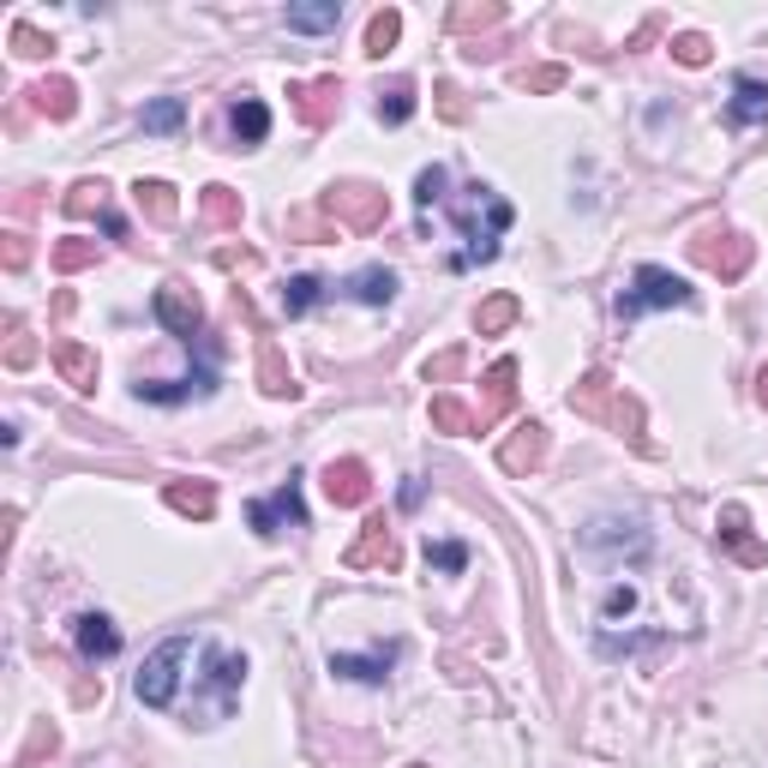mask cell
<instances>
[{
	"mask_svg": "<svg viewBox=\"0 0 768 768\" xmlns=\"http://www.w3.org/2000/svg\"><path fill=\"white\" fill-rule=\"evenodd\" d=\"M408 768H421V762H408Z\"/></svg>",
	"mask_w": 768,
	"mask_h": 768,
	"instance_id": "f5cc1de1",
	"label": "cell"
},
{
	"mask_svg": "<svg viewBox=\"0 0 768 768\" xmlns=\"http://www.w3.org/2000/svg\"><path fill=\"white\" fill-rule=\"evenodd\" d=\"M246 523L259 528L264 540H276L283 528H306V498H301V475H289L271 498H253L246 505Z\"/></svg>",
	"mask_w": 768,
	"mask_h": 768,
	"instance_id": "8992f818",
	"label": "cell"
},
{
	"mask_svg": "<svg viewBox=\"0 0 768 768\" xmlns=\"http://www.w3.org/2000/svg\"><path fill=\"white\" fill-rule=\"evenodd\" d=\"M600 426H613L618 438H630L637 451H648V438H643V403L625 391V384L613 391V403H607V415H600Z\"/></svg>",
	"mask_w": 768,
	"mask_h": 768,
	"instance_id": "603a6c76",
	"label": "cell"
},
{
	"mask_svg": "<svg viewBox=\"0 0 768 768\" xmlns=\"http://www.w3.org/2000/svg\"><path fill=\"white\" fill-rule=\"evenodd\" d=\"M7 42H12V54H19V61H42V54H54V37H42L37 24H12Z\"/></svg>",
	"mask_w": 768,
	"mask_h": 768,
	"instance_id": "74e56055",
	"label": "cell"
},
{
	"mask_svg": "<svg viewBox=\"0 0 768 768\" xmlns=\"http://www.w3.org/2000/svg\"><path fill=\"white\" fill-rule=\"evenodd\" d=\"M343 565L348 570H396V565H403V546H396V535H391L384 516H366L361 535H354V546L343 553Z\"/></svg>",
	"mask_w": 768,
	"mask_h": 768,
	"instance_id": "9c48e42d",
	"label": "cell"
},
{
	"mask_svg": "<svg viewBox=\"0 0 768 768\" xmlns=\"http://www.w3.org/2000/svg\"><path fill=\"white\" fill-rule=\"evenodd\" d=\"M433 97H438V114H445V121H463V114H468V102H463V91H456L451 79H438Z\"/></svg>",
	"mask_w": 768,
	"mask_h": 768,
	"instance_id": "7dc6e473",
	"label": "cell"
},
{
	"mask_svg": "<svg viewBox=\"0 0 768 768\" xmlns=\"http://www.w3.org/2000/svg\"><path fill=\"white\" fill-rule=\"evenodd\" d=\"M540 463H546V426H540V421H523V426H516V433L505 438V445H498V468H505V475H516V481H528Z\"/></svg>",
	"mask_w": 768,
	"mask_h": 768,
	"instance_id": "7c38bea8",
	"label": "cell"
},
{
	"mask_svg": "<svg viewBox=\"0 0 768 768\" xmlns=\"http://www.w3.org/2000/svg\"><path fill=\"white\" fill-rule=\"evenodd\" d=\"M690 301H697V294H690L685 276H673L667 264H637L630 289H618L613 313H618V324H630V319L655 313V306H690Z\"/></svg>",
	"mask_w": 768,
	"mask_h": 768,
	"instance_id": "3957f363",
	"label": "cell"
},
{
	"mask_svg": "<svg viewBox=\"0 0 768 768\" xmlns=\"http://www.w3.org/2000/svg\"><path fill=\"white\" fill-rule=\"evenodd\" d=\"M445 186H451V169L445 162H433V169L415 174V204L421 211H433V204H445Z\"/></svg>",
	"mask_w": 768,
	"mask_h": 768,
	"instance_id": "f35d334b",
	"label": "cell"
},
{
	"mask_svg": "<svg viewBox=\"0 0 768 768\" xmlns=\"http://www.w3.org/2000/svg\"><path fill=\"white\" fill-rule=\"evenodd\" d=\"M162 498H169V511H181V516H192V523H211L216 516V481H169L162 486Z\"/></svg>",
	"mask_w": 768,
	"mask_h": 768,
	"instance_id": "d6986e66",
	"label": "cell"
},
{
	"mask_svg": "<svg viewBox=\"0 0 768 768\" xmlns=\"http://www.w3.org/2000/svg\"><path fill=\"white\" fill-rule=\"evenodd\" d=\"M229 132H234V144H241V151H253V144H264L271 139V109H264L259 97H234L229 102Z\"/></svg>",
	"mask_w": 768,
	"mask_h": 768,
	"instance_id": "ac0fdd59",
	"label": "cell"
},
{
	"mask_svg": "<svg viewBox=\"0 0 768 768\" xmlns=\"http://www.w3.org/2000/svg\"><path fill=\"white\" fill-rule=\"evenodd\" d=\"M516 319H523V301H516V294H486V301L475 306V331L481 336H505Z\"/></svg>",
	"mask_w": 768,
	"mask_h": 768,
	"instance_id": "4316f807",
	"label": "cell"
},
{
	"mask_svg": "<svg viewBox=\"0 0 768 768\" xmlns=\"http://www.w3.org/2000/svg\"><path fill=\"white\" fill-rule=\"evenodd\" d=\"M727 127H768V79L738 72V79H732V102H727Z\"/></svg>",
	"mask_w": 768,
	"mask_h": 768,
	"instance_id": "9a60e30c",
	"label": "cell"
},
{
	"mask_svg": "<svg viewBox=\"0 0 768 768\" xmlns=\"http://www.w3.org/2000/svg\"><path fill=\"white\" fill-rule=\"evenodd\" d=\"M426 415H433V426H438V433H451V438H475L481 433V415H475V408H463L456 396H433Z\"/></svg>",
	"mask_w": 768,
	"mask_h": 768,
	"instance_id": "83f0119b",
	"label": "cell"
},
{
	"mask_svg": "<svg viewBox=\"0 0 768 768\" xmlns=\"http://www.w3.org/2000/svg\"><path fill=\"white\" fill-rule=\"evenodd\" d=\"M757 403L768 408V366H762V373H757Z\"/></svg>",
	"mask_w": 768,
	"mask_h": 768,
	"instance_id": "816d5d0a",
	"label": "cell"
},
{
	"mask_svg": "<svg viewBox=\"0 0 768 768\" xmlns=\"http://www.w3.org/2000/svg\"><path fill=\"white\" fill-rule=\"evenodd\" d=\"M613 391H618L613 373H607V366H595V373H583V378H576L570 408H576L583 421H600V415H607V403H613Z\"/></svg>",
	"mask_w": 768,
	"mask_h": 768,
	"instance_id": "7402d4cb",
	"label": "cell"
},
{
	"mask_svg": "<svg viewBox=\"0 0 768 768\" xmlns=\"http://www.w3.org/2000/svg\"><path fill=\"white\" fill-rule=\"evenodd\" d=\"M102 234H109V241H121V234H127V216L109 211V216H102Z\"/></svg>",
	"mask_w": 768,
	"mask_h": 768,
	"instance_id": "f907efd6",
	"label": "cell"
},
{
	"mask_svg": "<svg viewBox=\"0 0 768 768\" xmlns=\"http://www.w3.org/2000/svg\"><path fill=\"white\" fill-rule=\"evenodd\" d=\"M336 24H343V0H319V7H289V31L319 37V31H336Z\"/></svg>",
	"mask_w": 768,
	"mask_h": 768,
	"instance_id": "4dcf8cb0",
	"label": "cell"
},
{
	"mask_svg": "<svg viewBox=\"0 0 768 768\" xmlns=\"http://www.w3.org/2000/svg\"><path fill=\"white\" fill-rule=\"evenodd\" d=\"M253 378H259V391L271 396V403H294V396H301V384H294V373H289V361H283V348H276L271 336H264V343H259Z\"/></svg>",
	"mask_w": 768,
	"mask_h": 768,
	"instance_id": "2e32d148",
	"label": "cell"
},
{
	"mask_svg": "<svg viewBox=\"0 0 768 768\" xmlns=\"http://www.w3.org/2000/svg\"><path fill=\"white\" fill-rule=\"evenodd\" d=\"M391 660H396V648H384V655H331V673L361 678V685H384V678H391Z\"/></svg>",
	"mask_w": 768,
	"mask_h": 768,
	"instance_id": "484cf974",
	"label": "cell"
},
{
	"mask_svg": "<svg viewBox=\"0 0 768 768\" xmlns=\"http://www.w3.org/2000/svg\"><path fill=\"white\" fill-rule=\"evenodd\" d=\"M289 109L301 114V127H331L336 114H343V79L336 72H324V79H294L289 84Z\"/></svg>",
	"mask_w": 768,
	"mask_h": 768,
	"instance_id": "ba28073f",
	"label": "cell"
},
{
	"mask_svg": "<svg viewBox=\"0 0 768 768\" xmlns=\"http://www.w3.org/2000/svg\"><path fill=\"white\" fill-rule=\"evenodd\" d=\"M319 294H324L319 276H289V283H283V313H289V319L313 313V306H319Z\"/></svg>",
	"mask_w": 768,
	"mask_h": 768,
	"instance_id": "d590c367",
	"label": "cell"
},
{
	"mask_svg": "<svg viewBox=\"0 0 768 768\" xmlns=\"http://www.w3.org/2000/svg\"><path fill=\"white\" fill-rule=\"evenodd\" d=\"M132 204H139V211L151 216L156 229H169L174 216H181V199H174L169 181H132Z\"/></svg>",
	"mask_w": 768,
	"mask_h": 768,
	"instance_id": "cb8c5ba5",
	"label": "cell"
},
{
	"mask_svg": "<svg viewBox=\"0 0 768 768\" xmlns=\"http://www.w3.org/2000/svg\"><path fill=\"white\" fill-rule=\"evenodd\" d=\"M396 37H403V12L396 7H384V12L366 19V54H373V61H384V54L396 49Z\"/></svg>",
	"mask_w": 768,
	"mask_h": 768,
	"instance_id": "836d02e7",
	"label": "cell"
},
{
	"mask_svg": "<svg viewBox=\"0 0 768 768\" xmlns=\"http://www.w3.org/2000/svg\"><path fill=\"white\" fill-rule=\"evenodd\" d=\"M396 271H384V264H366V271H354L348 283H343V294L348 301H361V306H391L396 301Z\"/></svg>",
	"mask_w": 768,
	"mask_h": 768,
	"instance_id": "44dd1931",
	"label": "cell"
},
{
	"mask_svg": "<svg viewBox=\"0 0 768 768\" xmlns=\"http://www.w3.org/2000/svg\"><path fill=\"white\" fill-rule=\"evenodd\" d=\"M708 54H715V42H708L703 31H678L673 37V61L678 67H708Z\"/></svg>",
	"mask_w": 768,
	"mask_h": 768,
	"instance_id": "60d3db41",
	"label": "cell"
},
{
	"mask_svg": "<svg viewBox=\"0 0 768 768\" xmlns=\"http://www.w3.org/2000/svg\"><path fill=\"white\" fill-rule=\"evenodd\" d=\"M511 408H516V361H493L481 378V433L498 415H511Z\"/></svg>",
	"mask_w": 768,
	"mask_h": 768,
	"instance_id": "5bb4252c",
	"label": "cell"
},
{
	"mask_svg": "<svg viewBox=\"0 0 768 768\" xmlns=\"http://www.w3.org/2000/svg\"><path fill=\"white\" fill-rule=\"evenodd\" d=\"M54 745H61V732H54V727H37V738L19 750V757H12V768H31V762L42 757V750H49V757H54Z\"/></svg>",
	"mask_w": 768,
	"mask_h": 768,
	"instance_id": "bcb514c9",
	"label": "cell"
},
{
	"mask_svg": "<svg viewBox=\"0 0 768 768\" xmlns=\"http://www.w3.org/2000/svg\"><path fill=\"white\" fill-rule=\"evenodd\" d=\"M0 259H7V271H24V264H31V234L7 229V234H0Z\"/></svg>",
	"mask_w": 768,
	"mask_h": 768,
	"instance_id": "f6af8a7d",
	"label": "cell"
},
{
	"mask_svg": "<svg viewBox=\"0 0 768 768\" xmlns=\"http://www.w3.org/2000/svg\"><path fill=\"white\" fill-rule=\"evenodd\" d=\"M319 481H324V498H331V505H343V511H354V505H366V498H373V468H366L361 456H331Z\"/></svg>",
	"mask_w": 768,
	"mask_h": 768,
	"instance_id": "30bf717a",
	"label": "cell"
},
{
	"mask_svg": "<svg viewBox=\"0 0 768 768\" xmlns=\"http://www.w3.org/2000/svg\"><path fill=\"white\" fill-rule=\"evenodd\" d=\"M192 667V637H169L156 643L151 655H144L139 678H132V690H139L144 708H174V690H181V673Z\"/></svg>",
	"mask_w": 768,
	"mask_h": 768,
	"instance_id": "277c9868",
	"label": "cell"
},
{
	"mask_svg": "<svg viewBox=\"0 0 768 768\" xmlns=\"http://www.w3.org/2000/svg\"><path fill=\"white\" fill-rule=\"evenodd\" d=\"M319 211L331 216L336 229H354V234H373L391 223V199H384V186L373 181H336L319 192Z\"/></svg>",
	"mask_w": 768,
	"mask_h": 768,
	"instance_id": "7a4b0ae2",
	"label": "cell"
},
{
	"mask_svg": "<svg viewBox=\"0 0 768 768\" xmlns=\"http://www.w3.org/2000/svg\"><path fill=\"white\" fill-rule=\"evenodd\" d=\"M37 336L31 331H24V324H12V331H7V366H12V373H24V366H37Z\"/></svg>",
	"mask_w": 768,
	"mask_h": 768,
	"instance_id": "b9f144b4",
	"label": "cell"
},
{
	"mask_svg": "<svg viewBox=\"0 0 768 768\" xmlns=\"http://www.w3.org/2000/svg\"><path fill=\"white\" fill-rule=\"evenodd\" d=\"M451 216H456V229H463V241H468V253H456L451 264L456 271H468V264H493L498 259V234L511 229V204L498 199L493 186H468L463 199L451 204Z\"/></svg>",
	"mask_w": 768,
	"mask_h": 768,
	"instance_id": "6da1fadb",
	"label": "cell"
},
{
	"mask_svg": "<svg viewBox=\"0 0 768 768\" xmlns=\"http://www.w3.org/2000/svg\"><path fill=\"white\" fill-rule=\"evenodd\" d=\"M715 535H720V546H727V558H738L745 570H768V540L750 535V516H745V505H720Z\"/></svg>",
	"mask_w": 768,
	"mask_h": 768,
	"instance_id": "8fae6325",
	"label": "cell"
},
{
	"mask_svg": "<svg viewBox=\"0 0 768 768\" xmlns=\"http://www.w3.org/2000/svg\"><path fill=\"white\" fill-rule=\"evenodd\" d=\"M600 613H607V618H618V613H637V588H613V595L607 600H600Z\"/></svg>",
	"mask_w": 768,
	"mask_h": 768,
	"instance_id": "681fc988",
	"label": "cell"
},
{
	"mask_svg": "<svg viewBox=\"0 0 768 768\" xmlns=\"http://www.w3.org/2000/svg\"><path fill=\"white\" fill-rule=\"evenodd\" d=\"M516 84H523V91H565V67H523L516 72Z\"/></svg>",
	"mask_w": 768,
	"mask_h": 768,
	"instance_id": "ee69618b",
	"label": "cell"
},
{
	"mask_svg": "<svg viewBox=\"0 0 768 768\" xmlns=\"http://www.w3.org/2000/svg\"><path fill=\"white\" fill-rule=\"evenodd\" d=\"M151 313H156V324H162V331H169V336H181L186 348H192V336L204 331V301H199V294H192V289L181 283V276H169V283L156 289Z\"/></svg>",
	"mask_w": 768,
	"mask_h": 768,
	"instance_id": "52a82bcc",
	"label": "cell"
},
{
	"mask_svg": "<svg viewBox=\"0 0 768 768\" xmlns=\"http://www.w3.org/2000/svg\"><path fill=\"white\" fill-rule=\"evenodd\" d=\"M72 643H79L84 660H114L121 655V630H114V618H102V613L72 618Z\"/></svg>",
	"mask_w": 768,
	"mask_h": 768,
	"instance_id": "e0dca14e",
	"label": "cell"
},
{
	"mask_svg": "<svg viewBox=\"0 0 768 768\" xmlns=\"http://www.w3.org/2000/svg\"><path fill=\"white\" fill-rule=\"evenodd\" d=\"M67 216H109V186L102 181H72L67 199H61Z\"/></svg>",
	"mask_w": 768,
	"mask_h": 768,
	"instance_id": "d6a6232c",
	"label": "cell"
},
{
	"mask_svg": "<svg viewBox=\"0 0 768 768\" xmlns=\"http://www.w3.org/2000/svg\"><path fill=\"white\" fill-rule=\"evenodd\" d=\"M289 234L294 241H336V229H324L319 216H289Z\"/></svg>",
	"mask_w": 768,
	"mask_h": 768,
	"instance_id": "c3c4849f",
	"label": "cell"
},
{
	"mask_svg": "<svg viewBox=\"0 0 768 768\" xmlns=\"http://www.w3.org/2000/svg\"><path fill=\"white\" fill-rule=\"evenodd\" d=\"M493 24H505V7L498 0H463V7H451V31L456 37H475V31H493Z\"/></svg>",
	"mask_w": 768,
	"mask_h": 768,
	"instance_id": "f1b7e54d",
	"label": "cell"
},
{
	"mask_svg": "<svg viewBox=\"0 0 768 768\" xmlns=\"http://www.w3.org/2000/svg\"><path fill=\"white\" fill-rule=\"evenodd\" d=\"M690 259L703 264L708 276H720V283H738V276L757 264V241L750 234H738V229H697V241H690Z\"/></svg>",
	"mask_w": 768,
	"mask_h": 768,
	"instance_id": "5b68a950",
	"label": "cell"
},
{
	"mask_svg": "<svg viewBox=\"0 0 768 768\" xmlns=\"http://www.w3.org/2000/svg\"><path fill=\"white\" fill-rule=\"evenodd\" d=\"M49 361H54V373H61V384H72L79 396H91L97 391V348L91 343H79V336H61V343L49 348Z\"/></svg>",
	"mask_w": 768,
	"mask_h": 768,
	"instance_id": "4fadbf2b",
	"label": "cell"
},
{
	"mask_svg": "<svg viewBox=\"0 0 768 768\" xmlns=\"http://www.w3.org/2000/svg\"><path fill=\"white\" fill-rule=\"evenodd\" d=\"M211 391H216L211 373H192V378H181V384H151V378L139 384L144 403H186V396H211Z\"/></svg>",
	"mask_w": 768,
	"mask_h": 768,
	"instance_id": "f546056e",
	"label": "cell"
},
{
	"mask_svg": "<svg viewBox=\"0 0 768 768\" xmlns=\"http://www.w3.org/2000/svg\"><path fill=\"white\" fill-rule=\"evenodd\" d=\"M468 366V354L463 348H438V354H426V366H421V378L426 384H451L456 373Z\"/></svg>",
	"mask_w": 768,
	"mask_h": 768,
	"instance_id": "ab89813d",
	"label": "cell"
},
{
	"mask_svg": "<svg viewBox=\"0 0 768 768\" xmlns=\"http://www.w3.org/2000/svg\"><path fill=\"white\" fill-rule=\"evenodd\" d=\"M181 121H186V102L181 97L144 102V132H181Z\"/></svg>",
	"mask_w": 768,
	"mask_h": 768,
	"instance_id": "8d00e7d4",
	"label": "cell"
},
{
	"mask_svg": "<svg viewBox=\"0 0 768 768\" xmlns=\"http://www.w3.org/2000/svg\"><path fill=\"white\" fill-rule=\"evenodd\" d=\"M408 114H415V79H391L378 91V121L384 127H403Z\"/></svg>",
	"mask_w": 768,
	"mask_h": 768,
	"instance_id": "1f68e13d",
	"label": "cell"
},
{
	"mask_svg": "<svg viewBox=\"0 0 768 768\" xmlns=\"http://www.w3.org/2000/svg\"><path fill=\"white\" fill-rule=\"evenodd\" d=\"M49 264H54V271H61V276H79V271H91V264H97V241H79V234H67V241H54Z\"/></svg>",
	"mask_w": 768,
	"mask_h": 768,
	"instance_id": "e575fe53",
	"label": "cell"
},
{
	"mask_svg": "<svg viewBox=\"0 0 768 768\" xmlns=\"http://www.w3.org/2000/svg\"><path fill=\"white\" fill-rule=\"evenodd\" d=\"M241 211H246V204H241V192L223 186V181L199 192V216H204L211 229H241Z\"/></svg>",
	"mask_w": 768,
	"mask_h": 768,
	"instance_id": "d4e9b609",
	"label": "cell"
},
{
	"mask_svg": "<svg viewBox=\"0 0 768 768\" xmlns=\"http://www.w3.org/2000/svg\"><path fill=\"white\" fill-rule=\"evenodd\" d=\"M426 565H438V570H463L468 565V546L463 540H426Z\"/></svg>",
	"mask_w": 768,
	"mask_h": 768,
	"instance_id": "7bdbcfd3",
	"label": "cell"
},
{
	"mask_svg": "<svg viewBox=\"0 0 768 768\" xmlns=\"http://www.w3.org/2000/svg\"><path fill=\"white\" fill-rule=\"evenodd\" d=\"M31 102H37V114H49V121H72V114H79V84H72L67 72H49V79L31 84Z\"/></svg>",
	"mask_w": 768,
	"mask_h": 768,
	"instance_id": "ffe728a7",
	"label": "cell"
}]
</instances>
